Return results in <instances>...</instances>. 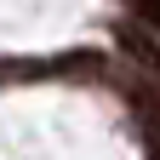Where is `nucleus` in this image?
<instances>
[{
    "label": "nucleus",
    "instance_id": "obj_1",
    "mask_svg": "<svg viewBox=\"0 0 160 160\" xmlns=\"http://www.w3.org/2000/svg\"><path fill=\"white\" fill-rule=\"evenodd\" d=\"M132 114H137V126H143L149 160H160V92H154V86H137V92H132Z\"/></svg>",
    "mask_w": 160,
    "mask_h": 160
},
{
    "label": "nucleus",
    "instance_id": "obj_2",
    "mask_svg": "<svg viewBox=\"0 0 160 160\" xmlns=\"http://www.w3.org/2000/svg\"><path fill=\"white\" fill-rule=\"evenodd\" d=\"M120 40H126V52H132L137 63H143V69H149V74L160 80V46H154V40H149L143 29H126V34H120Z\"/></svg>",
    "mask_w": 160,
    "mask_h": 160
},
{
    "label": "nucleus",
    "instance_id": "obj_3",
    "mask_svg": "<svg viewBox=\"0 0 160 160\" xmlns=\"http://www.w3.org/2000/svg\"><path fill=\"white\" fill-rule=\"evenodd\" d=\"M126 6H132L137 17H143L149 29H160V0H126Z\"/></svg>",
    "mask_w": 160,
    "mask_h": 160
}]
</instances>
